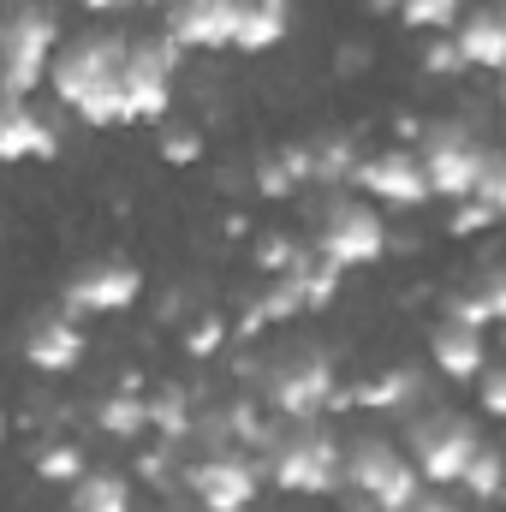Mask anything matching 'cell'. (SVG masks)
<instances>
[{"label": "cell", "instance_id": "1", "mask_svg": "<svg viewBox=\"0 0 506 512\" xmlns=\"http://www.w3.org/2000/svg\"><path fill=\"white\" fill-rule=\"evenodd\" d=\"M185 48L167 36H126V30H84L54 48L48 84L66 114L84 126H161L173 114V78Z\"/></svg>", "mask_w": 506, "mask_h": 512}, {"label": "cell", "instance_id": "2", "mask_svg": "<svg viewBox=\"0 0 506 512\" xmlns=\"http://www.w3.org/2000/svg\"><path fill=\"white\" fill-rule=\"evenodd\" d=\"M251 459L268 489L298 495V501H334L340 495L346 435L334 429V417H268Z\"/></svg>", "mask_w": 506, "mask_h": 512}, {"label": "cell", "instance_id": "3", "mask_svg": "<svg viewBox=\"0 0 506 512\" xmlns=\"http://www.w3.org/2000/svg\"><path fill=\"white\" fill-rule=\"evenodd\" d=\"M251 393L268 417H328V399L340 393V352L334 346L262 352Z\"/></svg>", "mask_w": 506, "mask_h": 512}, {"label": "cell", "instance_id": "4", "mask_svg": "<svg viewBox=\"0 0 506 512\" xmlns=\"http://www.w3.org/2000/svg\"><path fill=\"white\" fill-rule=\"evenodd\" d=\"M316 256H328L340 274L352 268H376L381 256L393 251V227L370 197L358 191H328L316 209H310V239H304Z\"/></svg>", "mask_w": 506, "mask_h": 512}, {"label": "cell", "instance_id": "5", "mask_svg": "<svg viewBox=\"0 0 506 512\" xmlns=\"http://www.w3.org/2000/svg\"><path fill=\"white\" fill-rule=\"evenodd\" d=\"M399 423H405V447H411L405 459H411V471H417L429 489H453L459 471H465V459H471L477 441H483L477 417H465V411H453V405H417V411H405Z\"/></svg>", "mask_w": 506, "mask_h": 512}, {"label": "cell", "instance_id": "6", "mask_svg": "<svg viewBox=\"0 0 506 512\" xmlns=\"http://www.w3.org/2000/svg\"><path fill=\"white\" fill-rule=\"evenodd\" d=\"M60 42V12L48 0H12L0 18V90L36 96V84H48V60Z\"/></svg>", "mask_w": 506, "mask_h": 512}, {"label": "cell", "instance_id": "7", "mask_svg": "<svg viewBox=\"0 0 506 512\" xmlns=\"http://www.w3.org/2000/svg\"><path fill=\"white\" fill-rule=\"evenodd\" d=\"M417 161H423V179H429V197L435 203H459V197H471L477 191V179H483V167L489 161H501V149L489 143V137H477L471 120H435V126H423L417 137Z\"/></svg>", "mask_w": 506, "mask_h": 512}, {"label": "cell", "instance_id": "8", "mask_svg": "<svg viewBox=\"0 0 506 512\" xmlns=\"http://www.w3.org/2000/svg\"><path fill=\"white\" fill-rule=\"evenodd\" d=\"M423 489V477L411 471L405 447L387 435H352L346 459H340V495L364 501L376 512H405V501Z\"/></svg>", "mask_w": 506, "mask_h": 512}, {"label": "cell", "instance_id": "9", "mask_svg": "<svg viewBox=\"0 0 506 512\" xmlns=\"http://www.w3.org/2000/svg\"><path fill=\"white\" fill-rule=\"evenodd\" d=\"M179 495H191L197 512H251L262 495V471L245 447L191 453V459H179Z\"/></svg>", "mask_w": 506, "mask_h": 512}, {"label": "cell", "instance_id": "10", "mask_svg": "<svg viewBox=\"0 0 506 512\" xmlns=\"http://www.w3.org/2000/svg\"><path fill=\"white\" fill-rule=\"evenodd\" d=\"M137 304H143V268L126 262V256H96L60 292V310L72 322H84V316H126Z\"/></svg>", "mask_w": 506, "mask_h": 512}, {"label": "cell", "instance_id": "11", "mask_svg": "<svg viewBox=\"0 0 506 512\" xmlns=\"http://www.w3.org/2000/svg\"><path fill=\"white\" fill-rule=\"evenodd\" d=\"M352 191L370 197V203H387V209H429V179H423V161L417 149L405 143H387L376 155H358L352 167Z\"/></svg>", "mask_w": 506, "mask_h": 512}, {"label": "cell", "instance_id": "12", "mask_svg": "<svg viewBox=\"0 0 506 512\" xmlns=\"http://www.w3.org/2000/svg\"><path fill=\"white\" fill-rule=\"evenodd\" d=\"M417 405H429L423 370L387 364V370H370V376H358V382H340V393L328 399V417H346V411H393V417H405V411H417Z\"/></svg>", "mask_w": 506, "mask_h": 512}, {"label": "cell", "instance_id": "13", "mask_svg": "<svg viewBox=\"0 0 506 512\" xmlns=\"http://www.w3.org/2000/svg\"><path fill=\"white\" fill-rule=\"evenodd\" d=\"M239 0H167L161 6V36L185 54H221L233 48Z\"/></svg>", "mask_w": 506, "mask_h": 512}, {"label": "cell", "instance_id": "14", "mask_svg": "<svg viewBox=\"0 0 506 512\" xmlns=\"http://www.w3.org/2000/svg\"><path fill=\"white\" fill-rule=\"evenodd\" d=\"M84 358H90V334H84V322H72L66 310H42V316H30V328H24V364H30L36 376L60 382V376H72Z\"/></svg>", "mask_w": 506, "mask_h": 512}, {"label": "cell", "instance_id": "15", "mask_svg": "<svg viewBox=\"0 0 506 512\" xmlns=\"http://www.w3.org/2000/svg\"><path fill=\"white\" fill-rule=\"evenodd\" d=\"M60 126L30 96H0V161H54Z\"/></svg>", "mask_w": 506, "mask_h": 512}, {"label": "cell", "instance_id": "16", "mask_svg": "<svg viewBox=\"0 0 506 512\" xmlns=\"http://www.w3.org/2000/svg\"><path fill=\"white\" fill-rule=\"evenodd\" d=\"M90 423L96 435L120 441V447H143L149 441V399H143V376L137 370H120L108 393L90 399Z\"/></svg>", "mask_w": 506, "mask_h": 512}, {"label": "cell", "instance_id": "17", "mask_svg": "<svg viewBox=\"0 0 506 512\" xmlns=\"http://www.w3.org/2000/svg\"><path fill=\"white\" fill-rule=\"evenodd\" d=\"M489 358H495V352H489V334H483V328H459V322H447V316L429 328V364H435V376L471 387Z\"/></svg>", "mask_w": 506, "mask_h": 512}, {"label": "cell", "instance_id": "18", "mask_svg": "<svg viewBox=\"0 0 506 512\" xmlns=\"http://www.w3.org/2000/svg\"><path fill=\"white\" fill-rule=\"evenodd\" d=\"M453 42H459V60H465V72H506V18L495 0H483V6H465V18L453 24Z\"/></svg>", "mask_w": 506, "mask_h": 512}, {"label": "cell", "instance_id": "19", "mask_svg": "<svg viewBox=\"0 0 506 512\" xmlns=\"http://www.w3.org/2000/svg\"><path fill=\"white\" fill-rule=\"evenodd\" d=\"M441 316H447V322H459V328H483V334H489V328L506 316V274H501V262H483L471 286H453V292H447V304H441Z\"/></svg>", "mask_w": 506, "mask_h": 512}, {"label": "cell", "instance_id": "20", "mask_svg": "<svg viewBox=\"0 0 506 512\" xmlns=\"http://www.w3.org/2000/svg\"><path fill=\"white\" fill-rule=\"evenodd\" d=\"M245 179H251L256 197H268V203H292V197H304V191H310V155H304V143L262 149Z\"/></svg>", "mask_w": 506, "mask_h": 512}, {"label": "cell", "instance_id": "21", "mask_svg": "<svg viewBox=\"0 0 506 512\" xmlns=\"http://www.w3.org/2000/svg\"><path fill=\"white\" fill-rule=\"evenodd\" d=\"M298 6L292 0H239V24H233V54H268L292 36Z\"/></svg>", "mask_w": 506, "mask_h": 512}, {"label": "cell", "instance_id": "22", "mask_svg": "<svg viewBox=\"0 0 506 512\" xmlns=\"http://www.w3.org/2000/svg\"><path fill=\"white\" fill-rule=\"evenodd\" d=\"M143 399H149V441H167V447L185 453L191 423H197V387L161 382V387H143Z\"/></svg>", "mask_w": 506, "mask_h": 512}, {"label": "cell", "instance_id": "23", "mask_svg": "<svg viewBox=\"0 0 506 512\" xmlns=\"http://www.w3.org/2000/svg\"><path fill=\"white\" fill-rule=\"evenodd\" d=\"M304 155H310V185L316 191H352V167H358L364 143L352 131H316V137H304Z\"/></svg>", "mask_w": 506, "mask_h": 512}, {"label": "cell", "instance_id": "24", "mask_svg": "<svg viewBox=\"0 0 506 512\" xmlns=\"http://www.w3.org/2000/svg\"><path fill=\"white\" fill-rule=\"evenodd\" d=\"M280 280L292 286V298L304 304V316H310V310H334V304H340V286H346V274H340L328 256H316L310 245H304V256H298Z\"/></svg>", "mask_w": 506, "mask_h": 512}, {"label": "cell", "instance_id": "25", "mask_svg": "<svg viewBox=\"0 0 506 512\" xmlns=\"http://www.w3.org/2000/svg\"><path fill=\"white\" fill-rule=\"evenodd\" d=\"M66 512H137V483L126 471H84L66 489Z\"/></svg>", "mask_w": 506, "mask_h": 512}, {"label": "cell", "instance_id": "26", "mask_svg": "<svg viewBox=\"0 0 506 512\" xmlns=\"http://www.w3.org/2000/svg\"><path fill=\"white\" fill-rule=\"evenodd\" d=\"M30 471H36V483L72 489V483L90 471V447H84L78 435H42V441L30 447Z\"/></svg>", "mask_w": 506, "mask_h": 512}, {"label": "cell", "instance_id": "27", "mask_svg": "<svg viewBox=\"0 0 506 512\" xmlns=\"http://www.w3.org/2000/svg\"><path fill=\"white\" fill-rule=\"evenodd\" d=\"M227 346H233V322H227V310H215V304H197V310L179 322V352H185V358L209 364V358H221Z\"/></svg>", "mask_w": 506, "mask_h": 512}, {"label": "cell", "instance_id": "28", "mask_svg": "<svg viewBox=\"0 0 506 512\" xmlns=\"http://www.w3.org/2000/svg\"><path fill=\"white\" fill-rule=\"evenodd\" d=\"M453 489H459V501H477L483 512L501 501V447H495L489 435L477 441V453L465 459V471H459V483H453Z\"/></svg>", "mask_w": 506, "mask_h": 512}, {"label": "cell", "instance_id": "29", "mask_svg": "<svg viewBox=\"0 0 506 512\" xmlns=\"http://www.w3.org/2000/svg\"><path fill=\"white\" fill-rule=\"evenodd\" d=\"M298 256H304V239H298V233H280V227L251 233V268L262 274V280H280Z\"/></svg>", "mask_w": 506, "mask_h": 512}, {"label": "cell", "instance_id": "30", "mask_svg": "<svg viewBox=\"0 0 506 512\" xmlns=\"http://www.w3.org/2000/svg\"><path fill=\"white\" fill-rule=\"evenodd\" d=\"M405 30H423V36H441V30H453L459 18H465V0H399V12H393Z\"/></svg>", "mask_w": 506, "mask_h": 512}, {"label": "cell", "instance_id": "31", "mask_svg": "<svg viewBox=\"0 0 506 512\" xmlns=\"http://www.w3.org/2000/svg\"><path fill=\"white\" fill-rule=\"evenodd\" d=\"M155 143H161V161H173V167H191V161H203V126H191V120H161L155 126Z\"/></svg>", "mask_w": 506, "mask_h": 512}, {"label": "cell", "instance_id": "32", "mask_svg": "<svg viewBox=\"0 0 506 512\" xmlns=\"http://www.w3.org/2000/svg\"><path fill=\"white\" fill-rule=\"evenodd\" d=\"M495 227H501V215L489 203H477V197H459L447 209V239H477V233H495Z\"/></svg>", "mask_w": 506, "mask_h": 512}, {"label": "cell", "instance_id": "33", "mask_svg": "<svg viewBox=\"0 0 506 512\" xmlns=\"http://www.w3.org/2000/svg\"><path fill=\"white\" fill-rule=\"evenodd\" d=\"M429 78H465V60H459V42H453V30H441V36H429L423 42V60H417Z\"/></svg>", "mask_w": 506, "mask_h": 512}, {"label": "cell", "instance_id": "34", "mask_svg": "<svg viewBox=\"0 0 506 512\" xmlns=\"http://www.w3.org/2000/svg\"><path fill=\"white\" fill-rule=\"evenodd\" d=\"M477 411H483L489 423H501L506 417V370L495 364V358L477 370Z\"/></svg>", "mask_w": 506, "mask_h": 512}, {"label": "cell", "instance_id": "35", "mask_svg": "<svg viewBox=\"0 0 506 512\" xmlns=\"http://www.w3.org/2000/svg\"><path fill=\"white\" fill-rule=\"evenodd\" d=\"M405 512H471V507H465L453 489H429V483H423V489L405 501Z\"/></svg>", "mask_w": 506, "mask_h": 512}, {"label": "cell", "instance_id": "36", "mask_svg": "<svg viewBox=\"0 0 506 512\" xmlns=\"http://www.w3.org/2000/svg\"><path fill=\"white\" fill-rule=\"evenodd\" d=\"M185 316H191V292H185V286H167V292H161V310H155V322H161V328H167V322L179 328Z\"/></svg>", "mask_w": 506, "mask_h": 512}, {"label": "cell", "instance_id": "37", "mask_svg": "<svg viewBox=\"0 0 506 512\" xmlns=\"http://www.w3.org/2000/svg\"><path fill=\"white\" fill-rule=\"evenodd\" d=\"M364 66H370V42H364V48H358V42H346V48H340V72H346V78H358Z\"/></svg>", "mask_w": 506, "mask_h": 512}, {"label": "cell", "instance_id": "38", "mask_svg": "<svg viewBox=\"0 0 506 512\" xmlns=\"http://www.w3.org/2000/svg\"><path fill=\"white\" fill-rule=\"evenodd\" d=\"M417 137H423V120H417V114H399V120H393V143L417 149Z\"/></svg>", "mask_w": 506, "mask_h": 512}, {"label": "cell", "instance_id": "39", "mask_svg": "<svg viewBox=\"0 0 506 512\" xmlns=\"http://www.w3.org/2000/svg\"><path fill=\"white\" fill-rule=\"evenodd\" d=\"M78 12H90V18H114V12H131L126 0H78Z\"/></svg>", "mask_w": 506, "mask_h": 512}, {"label": "cell", "instance_id": "40", "mask_svg": "<svg viewBox=\"0 0 506 512\" xmlns=\"http://www.w3.org/2000/svg\"><path fill=\"white\" fill-rule=\"evenodd\" d=\"M221 233H227V239H251V215H245V209H233V215L221 221Z\"/></svg>", "mask_w": 506, "mask_h": 512}, {"label": "cell", "instance_id": "41", "mask_svg": "<svg viewBox=\"0 0 506 512\" xmlns=\"http://www.w3.org/2000/svg\"><path fill=\"white\" fill-rule=\"evenodd\" d=\"M364 12H376V18H393V12H399V0H364Z\"/></svg>", "mask_w": 506, "mask_h": 512}, {"label": "cell", "instance_id": "42", "mask_svg": "<svg viewBox=\"0 0 506 512\" xmlns=\"http://www.w3.org/2000/svg\"><path fill=\"white\" fill-rule=\"evenodd\" d=\"M131 12H161V6H167V0H126Z\"/></svg>", "mask_w": 506, "mask_h": 512}, {"label": "cell", "instance_id": "43", "mask_svg": "<svg viewBox=\"0 0 506 512\" xmlns=\"http://www.w3.org/2000/svg\"><path fill=\"white\" fill-rule=\"evenodd\" d=\"M6 429H12V423H6V405H0V447H6Z\"/></svg>", "mask_w": 506, "mask_h": 512}, {"label": "cell", "instance_id": "44", "mask_svg": "<svg viewBox=\"0 0 506 512\" xmlns=\"http://www.w3.org/2000/svg\"><path fill=\"white\" fill-rule=\"evenodd\" d=\"M6 6H12V0H0V18H6Z\"/></svg>", "mask_w": 506, "mask_h": 512}, {"label": "cell", "instance_id": "45", "mask_svg": "<svg viewBox=\"0 0 506 512\" xmlns=\"http://www.w3.org/2000/svg\"><path fill=\"white\" fill-rule=\"evenodd\" d=\"M48 6H60V0H48Z\"/></svg>", "mask_w": 506, "mask_h": 512}, {"label": "cell", "instance_id": "46", "mask_svg": "<svg viewBox=\"0 0 506 512\" xmlns=\"http://www.w3.org/2000/svg\"><path fill=\"white\" fill-rule=\"evenodd\" d=\"M0 96H6V90H0Z\"/></svg>", "mask_w": 506, "mask_h": 512}]
</instances>
